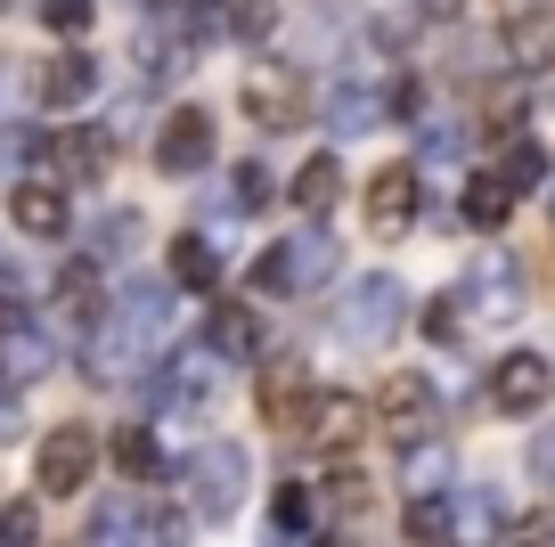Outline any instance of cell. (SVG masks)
<instances>
[{"mask_svg": "<svg viewBox=\"0 0 555 547\" xmlns=\"http://www.w3.org/2000/svg\"><path fill=\"white\" fill-rule=\"evenodd\" d=\"M425 335H434V343H457V335H466V310H457V294H441V303L425 310Z\"/></svg>", "mask_w": 555, "mask_h": 547, "instance_id": "30", "label": "cell"}, {"mask_svg": "<svg viewBox=\"0 0 555 547\" xmlns=\"http://www.w3.org/2000/svg\"><path fill=\"white\" fill-rule=\"evenodd\" d=\"M311 409H319L311 368H302V359H270V368H261V417H270V425H311Z\"/></svg>", "mask_w": 555, "mask_h": 547, "instance_id": "8", "label": "cell"}, {"mask_svg": "<svg viewBox=\"0 0 555 547\" xmlns=\"http://www.w3.org/2000/svg\"><path fill=\"white\" fill-rule=\"evenodd\" d=\"M90 474H99V442H90V425H57L50 442L34 449V482L50 498H74Z\"/></svg>", "mask_w": 555, "mask_h": 547, "instance_id": "5", "label": "cell"}, {"mask_svg": "<svg viewBox=\"0 0 555 547\" xmlns=\"http://www.w3.org/2000/svg\"><path fill=\"white\" fill-rule=\"evenodd\" d=\"M499 180L506 189H539V180H547V155H539L531 139H515V148L499 155Z\"/></svg>", "mask_w": 555, "mask_h": 547, "instance_id": "25", "label": "cell"}, {"mask_svg": "<svg viewBox=\"0 0 555 547\" xmlns=\"http://www.w3.org/2000/svg\"><path fill=\"white\" fill-rule=\"evenodd\" d=\"M547 393H555V368L539 352H506L499 368H490V400H499L506 417H539Z\"/></svg>", "mask_w": 555, "mask_h": 547, "instance_id": "7", "label": "cell"}, {"mask_svg": "<svg viewBox=\"0 0 555 547\" xmlns=\"http://www.w3.org/2000/svg\"><path fill=\"white\" fill-rule=\"evenodd\" d=\"M319 115H327V131L351 139V131H367V123L384 115V99L367 82H327V90H319Z\"/></svg>", "mask_w": 555, "mask_h": 547, "instance_id": "14", "label": "cell"}, {"mask_svg": "<svg viewBox=\"0 0 555 547\" xmlns=\"http://www.w3.org/2000/svg\"><path fill=\"white\" fill-rule=\"evenodd\" d=\"M367 425H376V417H367L351 393H319V409H311V449L344 458V449H360V442H367Z\"/></svg>", "mask_w": 555, "mask_h": 547, "instance_id": "11", "label": "cell"}, {"mask_svg": "<svg viewBox=\"0 0 555 547\" xmlns=\"http://www.w3.org/2000/svg\"><path fill=\"white\" fill-rule=\"evenodd\" d=\"M450 531H457V507H450V491H434V498H416V507H409V539L416 547H450Z\"/></svg>", "mask_w": 555, "mask_h": 547, "instance_id": "23", "label": "cell"}, {"mask_svg": "<svg viewBox=\"0 0 555 547\" xmlns=\"http://www.w3.org/2000/svg\"><path fill=\"white\" fill-rule=\"evenodd\" d=\"M457 310H466V319H506V310H522V270H515V262H482V270H466Z\"/></svg>", "mask_w": 555, "mask_h": 547, "instance_id": "10", "label": "cell"}, {"mask_svg": "<svg viewBox=\"0 0 555 547\" xmlns=\"http://www.w3.org/2000/svg\"><path fill=\"white\" fill-rule=\"evenodd\" d=\"M319 547H351V539H319Z\"/></svg>", "mask_w": 555, "mask_h": 547, "instance_id": "38", "label": "cell"}, {"mask_svg": "<svg viewBox=\"0 0 555 547\" xmlns=\"http://www.w3.org/2000/svg\"><path fill=\"white\" fill-rule=\"evenodd\" d=\"M172 287L180 294H212L221 287V254L205 238H172Z\"/></svg>", "mask_w": 555, "mask_h": 547, "instance_id": "19", "label": "cell"}, {"mask_svg": "<svg viewBox=\"0 0 555 547\" xmlns=\"http://www.w3.org/2000/svg\"><path fill=\"white\" fill-rule=\"evenodd\" d=\"M409 482H416V498H434L441 482H450V458H434V449H416V458H409Z\"/></svg>", "mask_w": 555, "mask_h": 547, "instance_id": "31", "label": "cell"}, {"mask_svg": "<svg viewBox=\"0 0 555 547\" xmlns=\"http://www.w3.org/2000/svg\"><path fill=\"white\" fill-rule=\"evenodd\" d=\"M335 278V238L327 229H295L286 245H270V254L254 262V287L261 294H311Z\"/></svg>", "mask_w": 555, "mask_h": 547, "instance_id": "2", "label": "cell"}, {"mask_svg": "<svg viewBox=\"0 0 555 547\" xmlns=\"http://www.w3.org/2000/svg\"><path fill=\"white\" fill-rule=\"evenodd\" d=\"M115 466H122L131 482H156V474H164V449H156V433H147V425H122V433H115Z\"/></svg>", "mask_w": 555, "mask_h": 547, "instance_id": "22", "label": "cell"}, {"mask_svg": "<svg viewBox=\"0 0 555 547\" xmlns=\"http://www.w3.org/2000/svg\"><path fill=\"white\" fill-rule=\"evenodd\" d=\"M400 319H409V287H400L392 270L344 287V303H335V335H344L351 352H384V343L400 335Z\"/></svg>", "mask_w": 555, "mask_h": 547, "instance_id": "1", "label": "cell"}, {"mask_svg": "<svg viewBox=\"0 0 555 547\" xmlns=\"http://www.w3.org/2000/svg\"><path fill=\"white\" fill-rule=\"evenodd\" d=\"M457 221H466V229H506V221H515V189H506L499 171H482V180L466 189V205H457Z\"/></svg>", "mask_w": 555, "mask_h": 547, "instance_id": "17", "label": "cell"}, {"mask_svg": "<svg viewBox=\"0 0 555 547\" xmlns=\"http://www.w3.org/2000/svg\"><path fill=\"white\" fill-rule=\"evenodd\" d=\"M212 352H221V359H254L261 352V319H254V310H245V303H221V310H212Z\"/></svg>", "mask_w": 555, "mask_h": 547, "instance_id": "18", "label": "cell"}, {"mask_svg": "<svg viewBox=\"0 0 555 547\" xmlns=\"http://www.w3.org/2000/svg\"><path fill=\"white\" fill-rule=\"evenodd\" d=\"M41 17H50V34H90V0H41Z\"/></svg>", "mask_w": 555, "mask_h": 547, "instance_id": "29", "label": "cell"}, {"mask_svg": "<svg viewBox=\"0 0 555 547\" xmlns=\"http://www.w3.org/2000/svg\"><path fill=\"white\" fill-rule=\"evenodd\" d=\"M499 547H555V507H539V514H515V523L499 531Z\"/></svg>", "mask_w": 555, "mask_h": 547, "instance_id": "27", "label": "cell"}, {"mask_svg": "<svg viewBox=\"0 0 555 547\" xmlns=\"http://www.w3.org/2000/svg\"><path fill=\"white\" fill-rule=\"evenodd\" d=\"M416 9H425V17H434V25H450L457 9H466V0H416Z\"/></svg>", "mask_w": 555, "mask_h": 547, "instance_id": "37", "label": "cell"}, {"mask_svg": "<svg viewBox=\"0 0 555 547\" xmlns=\"http://www.w3.org/2000/svg\"><path fill=\"white\" fill-rule=\"evenodd\" d=\"M164 400H172V409H205V400H212V359L180 352V368L164 377Z\"/></svg>", "mask_w": 555, "mask_h": 547, "instance_id": "21", "label": "cell"}, {"mask_svg": "<svg viewBox=\"0 0 555 547\" xmlns=\"http://www.w3.org/2000/svg\"><path fill=\"white\" fill-rule=\"evenodd\" d=\"M156 164L172 171V180H180V171H205V164H212V115H205V106H180V115L164 123Z\"/></svg>", "mask_w": 555, "mask_h": 547, "instance_id": "9", "label": "cell"}, {"mask_svg": "<svg viewBox=\"0 0 555 547\" xmlns=\"http://www.w3.org/2000/svg\"><path fill=\"white\" fill-rule=\"evenodd\" d=\"M34 531H41L34 507H0V547H34Z\"/></svg>", "mask_w": 555, "mask_h": 547, "instance_id": "32", "label": "cell"}, {"mask_svg": "<svg viewBox=\"0 0 555 547\" xmlns=\"http://www.w3.org/2000/svg\"><path fill=\"white\" fill-rule=\"evenodd\" d=\"M376 425L392 433V442L425 449V433L441 425V393H434V377H416V368L384 377V393H376Z\"/></svg>", "mask_w": 555, "mask_h": 547, "instance_id": "4", "label": "cell"}, {"mask_svg": "<svg viewBox=\"0 0 555 547\" xmlns=\"http://www.w3.org/2000/svg\"><path fill=\"white\" fill-rule=\"evenodd\" d=\"M384 90H392V99H384V106H392V115H416V106H425V90H416L409 74H400V82H384Z\"/></svg>", "mask_w": 555, "mask_h": 547, "instance_id": "35", "label": "cell"}, {"mask_svg": "<svg viewBox=\"0 0 555 547\" xmlns=\"http://www.w3.org/2000/svg\"><path fill=\"white\" fill-rule=\"evenodd\" d=\"M506 58H515V66H547L555 58V17L547 9H515V17H506Z\"/></svg>", "mask_w": 555, "mask_h": 547, "instance_id": "15", "label": "cell"}, {"mask_svg": "<svg viewBox=\"0 0 555 547\" xmlns=\"http://www.w3.org/2000/svg\"><path fill=\"white\" fill-rule=\"evenodd\" d=\"M335 196H344V171H335V155H311V164L295 171V205L319 221V213H327Z\"/></svg>", "mask_w": 555, "mask_h": 547, "instance_id": "20", "label": "cell"}, {"mask_svg": "<svg viewBox=\"0 0 555 547\" xmlns=\"http://www.w3.org/2000/svg\"><path fill=\"white\" fill-rule=\"evenodd\" d=\"M531 474H539V482H555V425H539V442H531Z\"/></svg>", "mask_w": 555, "mask_h": 547, "instance_id": "34", "label": "cell"}, {"mask_svg": "<svg viewBox=\"0 0 555 547\" xmlns=\"http://www.w3.org/2000/svg\"><path fill=\"white\" fill-rule=\"evenodd\" d=\"M237 205H245V213L270 205V171H261V164H245V171H237Z\"/></svg>", "mask_w": 555, "mask_h": 547, "instance_id": "33", "label": "cell"}, {"mask_svg": "<svg viewBox=\"0 0 555 547\" xmlns=\"http://www.w3.org/2000/svg\"><path fill=\"white\" fill-rule=\"evenodd\" d=\"M90 82H99V66H90L82 50H57L50 66H41V99H50V106H82Z\"/></svg>", "mask_w": 555, "mask_h": 547, "instance_id": "16", "label": "cell"}, {"mask_svg": "<svg viewBox=\"0 0 555 547\" xmlns=\"http://www.w3.org/2000/svg\"><path fill=\"white\" fill-rule=\"evenodd\" d=\"M367 221H376L384 238L416 229V171H409V164H392V171H376V180H367Z\"/></svg>", "mask_w": 555, "mask_h": 547, "instance_id": "12", "label": "cell"}, {"mask_svg": "<svg viewBox=\"0 0 555 547\" xmlns=\"http://www.w3.org/2000/svg\"><path fill=\"white\" fill-rule=\"evenodd\" d=\"M245 482H254V466H245V449H229V442H212L205 458L189 466V491H196V514H237L245 507Z\"/></svg>", "mask_w": 555, "mask_h": 547, "instance_id": "6", "label": "cell"}, {"mask_svg": "<svg viewBox=\"0 0 555 547\" xmlns=\"http://www.w3.org/2000/svg\"><path fill=\"white\" fill-rule=\"evenodd\" d=\"M57 155H66L74 180H90V171L106 164V139H99V131H74V139H57Z\"/></svg>", "mask_w": 555, "mask_h": 547, "instance_id": "28", "label": "cell"}, {"mask_svg": "<svg viewBox=\"0 0 555 547\" xmlns=\"http://www.w3.org/2000/svg\"><path fill=\"white\" fill-rule=\"evenodd\" d=\"M367 507H376L367 474H351V466H344V474H327V514H344V523H351V514H367Z\"/></svg>", "mask_w": 555, "mask_h": 547, "instance_id": "26", "label": "cell"}, {"mask_svg": "<svg viewBox=\"0 0 555 547\" xmlns=\"http://www.w3.org/2000/svg\"><path fill=\"white\" fill-rule=\"evenodd\" d=\"M9 213H17L25 238H66V189H50V180H25L9 196Z\"/></svg>", "mask_w": 555, "mask_h": 547, "instance_id": "13", "label": "cell"}, {"mask_svg": "<svg viewBox=\"0 0 555 547\" xmlns=\"http://www.w3.org/2000/svg\"><path fill=\"white\" fill-rule=\"evenodd\" d=\"M245 115L261 123V131H302V123L319 115V90L302 82L295 66H261V74H245Z\"/></svg>", "mask_w": 555, "mask_h": 547, "instance_id": "3", "label": "cell"}, {"mask_svg": "<svg viewBox=\"0 0 555 547\" xmlns=\"http://www.w3.org/2000/svg\"><path fill=\"white\" fill-rule=\"evenodd\" d=\"M57 310H66V319H90V310H99V270H90V262H74V270L57 278Z\"/></svg>", "mask_w": 555, "mask_h": 547, "instance_id": "24", "label": "cell"}, {"mask_svg": "<svg viewBox=\"0 0 555 547\" xmlns=\"http://www.w3.org/2000/svg\"><path fill=\"white\" fill-rule=\"evenodd\" d=\"M302 514H311V498H302V491H295V482H286V491H278V523L295 531V523H302Z\"/></svg>", "mask_w": 555, "mask_h": 547, "instance_id": "36", "label": "cell"}]
</instances>
